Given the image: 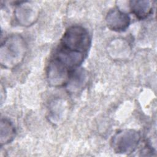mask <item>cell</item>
Segmentation results:
<instances>
[{
    "instance_id": "30bf717a",
    "label": "cell",
    "mask_w": 157,
    "mask_h": 157,
    "mask_svg": "<svg viewBox=\"0 0 157 157\" xmlns=\"http://www.w3.org/2000/svg\"><path fill=\"white\" fill-rule=\"evenodd\" d=\"M15 129L12 123L7 119H1L0 130L1 145L10 142L15 137Z\"/></svg>"
},
{
    "instance_id": "8992f818",
    "label": "cell",
    "mask_w": 157,
    "mask_h": 157,
    "mask_svg": "<svg viewBox=\"0 0 157 157\" xmlns=\"http://www.w3.org/2000/svg\"><path fill=\"white\" fill-rule=\"evenodd\" d=\"M28 2H22L16 8L14 14L17 21L23 26H28L34 24L39 17L38 10Z\"/></svg>"
},
{
    "instance_id": "6da1fadb",
    "label": "cell",
    "mask_w": 157,
    "mask_h": 157,
    "mask_svg": "<svg viewBox=\"0 0 157 157\" xmlns=\"http://www.w3.org/2000/svg\"><path fill=\"white\" fill-rule=\"evenodd\" d=\"M26 44L23 37L19 34L7 37L1 45V64L7 69H13L23 60L26 52Z\"/></svg>"
},
{
    "instance_id": "9c48e42d",
    "label": "cell",
    "mask_w": 157,
    "mask_h": 157,
    "mask_svg": "<svg viewBox=\"0 0 157 157\" xmlns=\"http://www.w3.org/2000/svg\"><path fill=\"white\" fill-rule=\"evenodd\" d=\"M66 109V104L63 100H55L50 104L48 118L52 123H58L64 117Z\"/></svg>"
},
{
    "instance_id": "52a82bcc",
    "label": "cell",
    "mask_w": 157,
    "mask_h": 157,
    "mask_svg": "<svg viewBox=\"0 0 157 157\" xmlns=\"http://www.w3.org/2000/svg\"><path fill=\"white\" fill-rule=\"evenodd\" d=\"M88 81L86 71L80 67L71 71L66 87L68 92L74 94L78 92L85 87Z\"/></svg>"
},
{
    "instance_id": "ba28073f",
    "label": "cell",
    "mask_w": 157,
    "mask_h": 157,
    "mask_svg": "<svg viewBox=\"0 0 157 157\" xmlns=\"http://www.w3.org/2000/svg\"><path fill=\"white\" fill-rule=\"evenodd\" d=\"M129 6L132 13L140 20L146 18L151 13L153 10V4L150 1H131Z\"/></svg>"
},
{
    "instance_id": "5b68a950",
    "label": "cell",
    "mask_w": 157,
    "mask_h": 157,
    "mask_svg": "<svg viewBox=\"0 0 157 157\" xmlns=\"http://www.w3.org/2000/svg\"><path fill=\"white\" fill-rule=\"evenodd\" d=\"M130 22L131 18L128 14L117 8L110 10L105 17L108 28L116 32L125 31L129 27Z\"/></svg>"
},
{
    "instance_id": "277c9868",
    "label": "cell",
    "mask_w": 157,
    "mask_h": 157,
    "mask_svg": "<svg viewBox=\"0 0 157 157\" xmlns=\"http://www.w3.org/2000/svg\"><path fill=\"white\" fill-rule=\"evenodd\" d=\"M71 71L62 63L52 58L47 69V78L48 83L53 86H60L67 82Z\"/></svg>"
},
{
    "instance_id": "3957f363",
    "label": "cell",
    "mask_w": 157,
    "mask_h": 157,
    "mask_svg": "<svg viewBox=\"0 0 157 157\" xmlns=\"http://www.w3.org/2000/svg\"><path fill=\"white\" fill-rule=\"evenodd\" d=\"M140 140L139 132L134 129H124L119 131L112 137L111 145L115 153L129 154L136 150Z\"/></svg>"
},
{
    "instance_id": "7a4b0ae2",
    "label": "cell",
    "mask_w": 157,
    "mask_h": 157,
    "mask_svg": "<svg viewBox=\"0 0 157 157\" xmlns=\"http://www.w3.org/2000/svg\"><path fill=\"white\" fill-rule=\"evenodd\" d=\"M90 45L88 31L81 26L75 25L66 29L61 39L59 47L86 55Z\"/></svg>"
}]
</instances>
